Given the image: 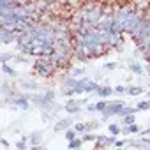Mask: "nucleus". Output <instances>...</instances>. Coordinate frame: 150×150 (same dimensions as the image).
<instances>
[{"label": "nucleus", "mask_w": 150, "mask_h": 150, "mask_svg": "<svg viewBox=\"0 0 150 150\" xmlns=\"http://www.w3.org/2000/svg\"><path fill=\"white\" fill-rule=\"evenodd\" d=\"M104 69H106V71H115V69H117V62H108V64H104Z\"/></svg>", "instance_id": "473e14b6"}, {"label": "nucleus", "mask_w": 150, "mask_h": 150, "mask_svg": "<svg viewBox=\"0 0 150 150\" xmlns=\"http://www.w3.org/2000/svg\"><path fill=\"white\" fill-rule=\"evenodd\" d=\"M117 7H113L111 4H103V14H113Z\"/></svg>", "instance_id": "7c9ffc66"}, {"label": "nucleus", "mask_w": 150, "mask_h": 150, "mask_svg": "<svg viewBox=\"0 0 150 150\" xmlns=\"http://www.w3.org/2000/svg\"><path fill=\"white\" fill-rule=\"evenodd\" d=\"M74 57H76L80 62H83V64H87V62H90V60H92V57H90V55H87V53H83V51H74Z\"/></svg>", "instance_id": "aec40b11"}, {"label": "nucleus", "mask_w": 150, "mask_h": 150, "mask_svg": "<svg viewBox=\"0 0 150 150\" xmlns=\"http://www.w3.org/2000/svg\"><path fill=\"white\" fill-rule=\"evenodd\" d=\"M148 139H150V136H148Z\"/></svg>", "instance_id": "a19ab883"}, {"label": "nucleus", "mask_w": 150, "mask_h": 150, "mask_svg": "<svg viewBox=\"0 0 150 150\" xmlns=\"http://www.w3.org/2000/svg\"><path fill=\"white\" fill-rule=\"evenodd\" d=\"M80 78H74V76H67L64 80V88H72V87H78Z\"/></svg>", "instance_id": "2eb2a0df"}, {"label": "nucleus", "mask_w": 150, "mask_h": 150, "mask_svg": "<svg viewBox=\"0 0 150 150\" xmlns=\"http://www.w3.org/2000/svg\"><path fill=\"white\" fill-rule=\"evenodd\" d=\"M139 125L134 122V124H129V125H124L122 127V134H125V136H131V134H139Z\"/></svg>", "instance_id": "f8f14e48"}, {"label": "nucleus", "mask_w": 150, "mask_h": 150, "mask_svg": "<svg viewBox=\"0 0 150 150\" xmlns=\"http://www.w3.org/2000/svg\"><path fill=\"white\" fill-rule=\"evenodd\" d=\"M150 134V127L148 129H143V131H139V136H148Z\"/></svg>", "instance_id": "e433bc0d"}, {"label": "nucleus", "mask_w": 150, "mask_h": 150, "mask_svg": "<svg viewBox=\"0 0 150 150\" xmlns=\"http://www.w3.org/2000/svg\"><path fill=\"white\" fill-rule=\"evenodd\" d=\"M136 108H138V111H146V110H150V99L139 101V103L136 104Z\"/></svg>", "instance_id": "a878e982"}, {"label": "nucleus", "mask_w": 150, "mask_h": 150, "mask_svg": "<svg viewBox=\"0 0 150 150\" xmlns=\"http://www.w3.org/2000/svg\"><path fill=\"white\" fill-rule=\"evenodd\" d=\"M148 87H150V83H148Z\"/></svg>", "instance_id": "ea45409f"}, {"label": "nucleus", "mask_w": 150, "mask_h": 150, "mask_svg": "<svg viewBox=\"0 0 150 150\" xmlns=\"http://www.w3.org/2000/svg\"><path fill=\"white\" fill-rule=\"evenodd\" d=\"M34 71L37 76H42V78H53L55 74L58 72V69L51 64L50 60V55H41L35 58L34 62Z\"/></svg>", "instance_id": "f257e3e1"}, {"label": "nucleus", "mask_w": 150, "mask_h": 150, "mask_svg": "<svg viewBox=\"0 0 150 150\" xmlns=\"http://www.w3.org/2000/svg\"><path fill=\"white\" fill-rule=\"evenodd\" d=\"M0 145H2L4 148H7V146H9V143H7V141H6L4 138H2V139H0Z\"/></svg>", "instance_id": "4c0bfd02"}, {"label": "nucleus", "mask_w": 150, "mask_h": 150, "mask_svg": "<svg viewBox=\"0 0 150 150\" xmlns=\"http://www.w3.org/2000/svg\"><path fill=\"white\" fill-rule=\"evenodd\" d=\"M20 87L25 88V90H30V92L39 90V83H35L34 80H21V81H20Z\"/></svg>", "instance_id": "ddd939ff"}, {"label": "nucleus", "mask_w": 150, "mask_h": 150, "mask_svg": "<svg viewBox=\"0 0 150 150\" xmlns=\"http://www.w3.org/2000/svg\"><path fill=\"white\" fill-rule=\"evenodd\" d=\"M64 134H65L64 138H65L67 141H71V139H74V138H78V134H80V132L74 129V127H69L67 131H64Z\"/></svg>", "instance_id": "a211bd4d"}, {"label": "nucleus", "mask_w": 150, "mask_h": 150, "mask_svg": "<svg viewBox=\"0 0 150 150\" xmlns=\"http://www.w3.org/2000/svg\"><path fill=\"white\" fill-rule=\"evenodd\" d=\"M108 101H104V99H101V101H97L96 103V110H97V113H103V111H106V108H108Z\"/></svg>", "instance_id": "b1692460"}, {"label": "nucleus", "mask_w": 150, "mask_h": 150, "mask_svg": "<svg viewBox=\"0 0 150 150\" xmlns=\"http://www.w3.org/2000/svg\"><path fill=\"white\" fill-rule=\"evenodd\" d=\"M108 131H110V134H113V136H120V134H122V127H120L118 124H115V122L108 125Z\"/></svg>", "instance_id": "6ab92c4d"}, {"label": "nucleus", "mask_w": 150, "mask_h": 150, "mask_svg": "<svg viewBox=\"0 0 150 150\" xmlns=\"http://www.w3.org/2000/svg\"><path fill=\"white\" fill-rule=\"evenodd\" d=\"M136 118H134V113H129V115H124L122 117V124L124 125H129V124H134Z\"/></svg>", "instance_id": "bb28decb"}, {"label": "nucleus", "mask_w": 150, "mask_h": 150, "mask_svg": "<svg viewBox=\"0 0 150 150\" xmlns=\"http://www.w3.org/2000/svg\"><path fill=\"white\" fill-rule=\"evenodd\" d=\"M81 139H83V143H87V141H96V139H97V134H94L92 131H88V132H83V134H81Z\"/></svg>", "instance_id": "393cba45"}, {"label": "nucleus", "mask_w": 150, "mask_h": 150, "mask_svg": "<svg viewBox=\"0 0 150 150\" xmlns=\"http://www.w3.org/2000/svg\"><path fill=\"white\" fill-rule=\"evenodd\" d=\"M74 129H76L80 134H83L87 131V122H76V124H74Z\"/></svg>", "instance_id": "c756f323"}, {"label": "nucleus", "mask_w": 150, "mask_h": 150, "mask_svg": "<svg viewBox=\"0 0 150 150\" xmlns=\"http://www.w3.org/2000/svg\"><path fill=\"white\" fill-rule=\"evenodd\" d=\"M81 104H83V101H74V99L71 97V101H67V103H65L64 110H65L69 115H76V113H80V111H81Z\"/></svg>", "instance_id": "6e6552de"}, {"label": "nucleus", "mask_w": 150, "mask_h": 150, "mask_svg": "<svg viewBox=\"0 0 150 150\" xmlns=\"http://www.w3.org/2000/svg\"><path fill=\"white\" fill-rule=\"evenodd\" d=\"M28 143H30V148L39 146V145L42 143V132H41V131H34V132L28 136Z\"/></svg>", "instance_id": "9d476101"}, {"label": "nucleus", "mask_w": 150, "mask_h": 150, "mask_svg": "<svg viewBox=\"0 0 150 150\" xmlns=\"http://www.w3.org/2000/svg\"><path fill=\"white\" fill-rule=\"evenodd\" d=\"M18 37H20V34L16 30L6 28V27L0 28V41H2V44H13L18 41Z\"/></svg>", "instance_id": "423d86ee"}, {"label": "nucleus", "mask_w": 150, "mask_h": 150, "mask_svg": "<svg viewBox=\"0 0 150 150\" xmlns=\"http://www.w3.org/2000/svg\"><path fill=\"white\" fill-rule=\"evenodd\" d=\"M32 103L37 104L42 111H50V110H53L55 92L53 90H46L44 94H32Z\"/></svg>", "instance_id": "7ed1b4c3"}, {"label": "nucleus", "mask_w": 150, "mask_h": 150, "mask_svg": "<svg viewBox=\"0 0 150 150\" xmlns=\"http://www.w3.org/2000/svg\"><path fill=\"white\" fill-rule=\"evenodd\" d=\"M124 106H125L124 101H113V103H110L108 108H106V111L101 113L103 115V120H108L110 117H120V111H122Z\"/></svg>", "instance_id": "39448f33"}, {"label": "nucleus", "mask_w": 150, "mask_h": 150, "mask_svg": "<svg viewBox=\"0 0 150 150\" xmlns=\"http://www.w3.org/2000/svg\"><path fill=\"white\" fill-rule=\"evenodd\" d=\"M72 124H74V120H72L71 117H69V118H62V120H58V122L53 125V131H55V132H64V131H67Z\"/></svg>", "instance_id": "1a4fd4ad"}, {"label": "nucleus", "mask_w": 150, "mask_h": 150, "mask_svg": "<svg viewBox=\"0 0 150 150\" xmlns=\"http://www.w3.org/2000/svg\"><path fill=\"white\" fill-rule=\"evenodd\" d=\"M81 145H83V139L78 136V138H74V139L69 141V150H76V148H80Z\"/></svg>", "instance_id": "412c9836"}, {"label": "nucleus", "mask_w": 150, "mask_h": 150, "mask_svg": "<svg viewBox=\"0 0 150 150\" xmlns=\"http://www.w3.org/2000/svg\"><path fill=\"white\" fill-rule=\"evenodd\" d=\"M125 94H129V96L136 97V96L143 94V88H141V87H134V85H127V90H125Z\"/></svg>", "instance_id": "dca6fc26"}, {"label": "nucleus", "mask_w": 150, "mask_h": 150, "mask_svg": "<svg viewBox=\"0 0 150 150\" xmlns=\"http://www.w3.org/2000/svg\"><path fill=\"white\" fill-rule=\"evenodd\" d=\"M115 146H118V148L120 146H125V139H117L115 141Z\"/></svg>", "instance_id": "c9c22d12"}, {"label": "nucleus", "mask_w": 150, "mask_h": 150, "mask_svg": "<svg viewBox=\"0 0 150 150\" xmlns=\"http://www.w3.org/2000/svg\"><path fill=\"white\" fill-rule=\"evenodd\" d=\"M141 53H143V57H145V60H146V64L150 65V41H148V44L141 50Z\"/></svg>", "instance_id": "cd10ccee"}, {"label": "nucleus", "mask_w": 150, "mask_h": 150, "mask_svg": "<svg viewBox=\"0 0 150 150\" xmlns=\"http://www.w3.org/2000/svg\"><path fill=\"white\" fill-rule=\"evenodd\" d=\"M97 27L103 28V30H106V32L115 30V18H113V14H103L101 20H99V23H97Z\"/></svg>", "instance_id": "0eeeda50"}, {"label": "nucleus", "mask_w": 150, "mask_h": 150, "mask_svg": "<svg viewBox=\"0 0 150 150\" xmlns=\"http://www.w3.org/2000/svg\"><path fill=\"white\" fill-rule=\"evenodd\" d=\"M30 101H32V94H21V92H18V94H13L9 99H7V103H11L14 108H18V110H28L30 108Z\"/></svg>", "instance_id": "20e7f679"}, {"label": "nucleus", "mask_w": 150, "mask_h": 150, "mask_svg": "<svg viewBox=\"0 0 150 150\" xmlns=\"http://www.w3.org/2000/svg\"><path fill=\"white\" fill-rule=\"evenodd\" d=\"M27 146H28V145H27V139H23V138L16 143V148H18V150H27Z\"/></svg>", "instance_id": "2f4dec72"}, {"label": "nucleus", "mask_w": 150, "mask_h": 150, "mask_svg": "<svg viewBox=\"0 0 150 150\" xmlns=\"http://www.w3.org/2000/svg\"><path fill=\"white\" fill-rule=\"evenodd\" d=\"M146 96H148V99H150V90H148V94H146Z\"/></svg>", "instance_id": "58836bf2"}, {"label": "nucleus", "mask_w": 150, "mask_h": 150, "mask_svg": "<svg viewBox=\"0 0 150 150\" xmlns=\"http://www.w3.org/2000/svg\"><path fill=\"white\" fill-rule=\"evenodd\" d=\"M69 72H71V76H74V78H81V74L85 72V69L83 67H71Z\"/></svg>", "instance_id": "5701e85b"}, {"label": "nucleus", "mask_w": 150, "mask_h": 150, "mask_svg": "<svg viewBox=\"0 0 150 150\" xmlns=\"http://www.w3.org/2000/svg\"><path fill=\"white\" fill-rule=\"evenodd\" d=\"M2 71H4V74H7L9 78H16V76H18V72H16L9 64H2Z\"/></svg>", "instance_id": "f3484780"}, {"label": "nucleus", "mask_w": 150, "mask_h": 150, "mask_svg": "<svg viewBox=\"0 0 150 150\" xmlns=\"http://www.w3.org/2000/svg\"><path fill=\"white\" fill-rule=\"evenodd\" d=\"M129 71L131 72H134V74H138V76H141V74L145 72V69H143V65L139 64V62H129Z\"/></svg>", "instance_id": "4468645a"}, {"label": "nucleus", "mask_w": 150, "mask_h": 150, "mask_svg": "<svg viewBox=\"0 0 150 150\" xmlns=\"http://www.w3.org/2000/svg\"><path fill=\"white\" fill-rule=\"evenodd\" d=\"M14 53H2V57H0V62H2V64H7L9 60H14Z\"/></svg>", "instance_id": "c85d7f7f"}, {"label": "nucleus", "mask_w": 150, "mask_h": 150, "mask_svg": "<svg viewBox=\"0 0 150 150\" xmlns=\"http://www.w3.org/2000/svg\"><path fill=\"white\" fill-rule=\"evenodd\" d=\"M106 141H108V136H104V134H97V139H96V148L108 146V145H106Z\"/></svg>", "instance_id": "4be33fe9"}, {"label": "nucleus", "mask_w": 150, "mask_h": 150, "mask_svg": "<svg viewBox=\"0 0 150 150\" xmlns=\"http://www.w3.org/2000/svg\"><path fill=\"white\" fill-rule=\"evenodd\" d=\"M85 110H87L88 113H96V111H97V110H96V104H87Z\"/></svg>", "instance_id": "f704fd0d"}, {"label": "nucleus", "mask_w": 150, "mask_h": 150, "mask_svg": "<svg viewBox=\"0 0 150 150\" xmlns=\"http://www.w3.org/2000/svg\"><path fill=\"white\" fill-rule=\"evenodd\" d=\"M113 92H115V88H111V87H108V85H99V88L96 90V94H97L101 99H106V97H110Z\"/></svg>", "instance_id": "9b49d317"}, {"label": "nucleus", "mask_w": 150, "mask_h": 150, "mask_svg": "<svg viewBox=\"0 0 150 150\" xmlns=\"http://www.w3.org/2000/svg\"><path fill=\"white\" fill-rule=\"evenodd\" d=\"M125 90H127V87H124V85H117L115 87V92L117 94H125Z\"/></svg>", "instance_id": "72a5a7b5"}, {"label": "nucleus", "mask_w": 150, "mask_h": 150, "mask_svg": "<svg viewBox=\"0 0 150 150\" xmlns=\"http://www.w3.org/2000/svg\"><path fill=\"white\" fill-rule=\"evenodd\" d=\"M78 9L81 11V14H83L85 20L92 21V23L97 27V23H99V20H101V16H103V4H101V2H85V4H81Z\"/></svg>", "instance_id": "f03ea898"}]
</instances>
